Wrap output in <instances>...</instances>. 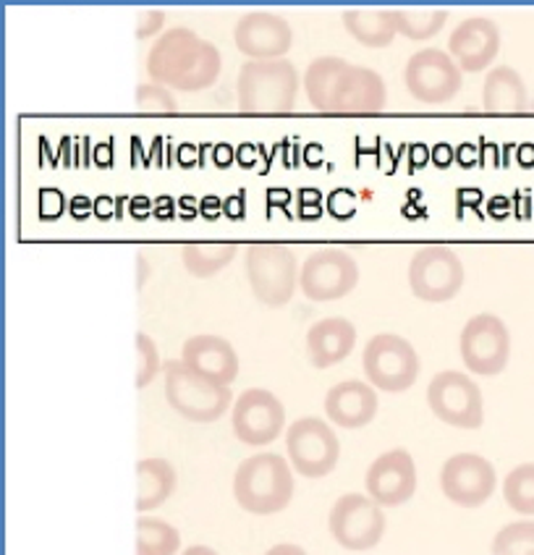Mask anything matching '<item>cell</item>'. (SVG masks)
<instances>
[{"label": "cell", "instance_id": "11", "mask_svg": "<svg viewBox=\"0 0 534 555\" xmlns=\"http://www.w3.org/2000/svg\"><path fill=\"white\" fill-rule=\"evenodd\" d=\"M464 264L454 249L443 244L422 247L408 262V286L412 294L422 301H448L461 292L464 286Z\"/></svg>", "mask_w": 534, "mask_h": 555}, {"label": "cell", "instance_id": "17", "mask_svg": "<svg viewBox=\"0 0 534 555\" xmlns=\"http://www.w3.org/2000/svg\"><path fill=\"white\" fill-rule=\"evenodd\" d=\"M364 485H367V495L382 508H395L406 503L417 490V466H414L412 453L406 448H393V451L377 456L369 464Z\"/></svg>", "mask_w": 534, "mask_h": 555}, {"label": "cell", "instance_id": "19", "mask_svg": "<svg viewBox=\"0 0 534 555\" xmlns=\"http://www.w3.org/2000/svg\"><path fill=\"white\" fill-rule=\"evenodd\" d=\"M388 105L386 81L367 66H351L343 72L333 94L330 113H380Z\"/></svg>", "mask_w": 534, "mask_h": 555}, {"label": "cell", "instance_id": "20", "mask_svg": "<svg viewBox=\"0 0 534 555\" xmlns=\"http://www.w3.org/2000/svg\"><path fill=\"white\" fill-rule=\"evenodd\" d=\"M181 362H184L188 370L220 383V386H231L238 377L236 349L220 336H207L205 333V336L186 338Z\"/></svg>", "mask_w": 534, "mask_h": 555}, {"label": "cell", "instance_id": "14", "mask_svg": "<svg viewBox=\"0 0 534 555\" xmlns=\"http://www.w3.org/2000/svg\"><path fill=\"white\" fill-rule=\"evenodd\" d=\"M498 485L495 466L480 453H454L440 469V490L451 503L477 508L490 501Z\"/></svg>", "mask_w": 534, "mask_h": 555}, {"label": "cell", "instance_id": "32", "mask_svg": "<svg viewBox=\"0 0 534 555\" xmlns=\"http://www.w3.org/2000/svg\"><path fill=\"white\" fill-rule=\"evenodd\" d=\"M162 370L157 344L147 333H136V388H147Z\"/></svg>", "mask_w": 534, "mask_h": 555}, {"label": "cell", "instance_id": "31", "mask_svg": "<svg viewBox=\"0 0 534 555\" xmlns=\"http://www.w3.org/2000/svg\"><path fill=\"white\" fill-rule=\"evenodd\" d=\"M493 555H534V519L503 527L493 540Z\"/></svg>", "mask_w": 534, "mask_h": 555}, {"label": "cell", "instance_id": "7", "mask_svg": "<svg viewBox=\"0 0 534 555\" xmlns=\"http://www.w3.org/2000/svg\"><path fill=\"white\" fill-rule=\"evenodd\" d=\"M427 403L440 422L461 430H477L485 422L482 390L469 375L458 370L438 372L427 388Z\"/></svg>", "mask_w": 534, "mask_h": 555}, {"label": "cell", "instance_id": "23", "mask_svg": "<svg viewBox=\"0 0 534 555\" xmlns=\"http://www.w3.org/2000/svg\"><path fill=\"white\" fill-rule=\"evenodd\" d=\"M482 108L487 113H524L530 108V90L517 68H490L482 85Z\"/></svg>", "mask_w": 534, "mask_h": 555}, {"label": "cell", "instance_id": "34", "mask_svg": "<svg viewBox=\"0 0 534 555\" xmlns=\"http://www.w3.org/2000/svg\"><path fill=\"white\" fill-rule=\"evenodd\" d=\"M140 18H142V24H140V29H136V37L144 40V37L155 35V31L162 27V18H166V14H162V11H142Z\"/></svg>", "mask_w": 534, "mask_h": 555}, {"label": "cell", "instance_id": "4", "mask_svg": "<svg viewBox=\"0 0 534 555\" xmlns=\"http://www.w3.org/2000/svg\"><path fill=\"white\" fill-rule=\"evenodd\" d=\"M162 377H166V401L188 422H218L234 401L229 386H220L210 377L188 370L181 359L162 362Z\"/></svg>", "mask_w": 534, "mask_h": 555}, {"label": "cell", "instance_id": "3", "mask_svg": "<svg viewBox=\"0 0 534 555\" xmlns=\"http://www.w3.org/2000/svg\"><path fill=\"white\" fill-rule=\"evenodd\" d=\"M299 98V72L291 61H247L236 79L242 113H291Z\"/></svg>", "mask_w": 534, "mask_h": 555}, {"label": "cell", "instance_id": "37", "mask_svg": "<svg viewBox=\"0 0 534 555\" xmlns=\"http://www.w3.org/2000/svg\"><path fill=\"white\" fill-rule=\"evenodd\" d=\"M84 207H87V199L84 197H77L74 199V216H84Z\"/></svg>", "mask_w": 534, "mask_h": 555}, {"label": "cell", "instance_id": "33", "mask_svg": "<svg viewBox=\"0 0 534 555\" xmlns=\"http://www.w3.org/2000/svg\"><path fill=\"white\" fill-rule=\"evenodd\" d=\"M136 108L142 113H175L179 111V103H175V98L171 94L168 87H160V85H142L140 90H136Z\"/></svg>", "mask_w": 534, "mask_h": 555}, {"label": "cell", "instance_id": "29", "mask_svg": "<svg viewBox=\"0 0 534 555\" xmlns=\"http://www.w3.org/2000/svg\"><path fill=\"white\" fill-rule=\"evenodd\" d=\"M181 547L179 529L162 519L142 516L136 521V551H147L149 555H175Z\"/></svg>", "mask_w": 534, "mask_h": 555}, {"label": "cell", "instance_id": "18", "mask_svg": "<svg viewBox=\"0 0 534 555\" xmlns=\"http://www.w3.org/2000/svg\"><path fill=\"white\" fill-rule=\"evenodd\" d=\"M500 53V29L493 18L469 16L454 29L448 40V55L467 74L485 72Z\"/></svg>", "mask_w": 534, "mask_h": 555}, {"label": "cell", "instance_id": "36", "mask_svg": "<svg viewBox=\"0 0 534 555\" xmlns=\"http://www.w3.org/2000/svg\"><path fill=\"white\" fill-rule=\"evenodd\" d=\"M181 555H218V553L212 551V547H207V545H192V547H186V551Z\"/></svg>", "mask_w": 534, "mask_h": 555}, {"label": "cell", "instance_id": "8", "mask_svg": "<svg viewBox=\"0 0 534 555\" xmlns=\"http://www.w3.org/2000/svg\"><path fill=\"white\" fill-rule=\"evenodd\" d=\"M286 451L301 477L320 479L336 469L341 443L328 422L320 416H301L286 430Z\"/></svg>", "mask_w": 534, "mask_h": 555}, {"label": "cell", "instance_id": "22", "mask_svg": "<svg viewBox=\"0 0 534 555\" xmlns=\"http://www.w3.org/2000/svg\"><path fill=\"white\" fill-rule=\"evenodd\" d=\"M356 346V327L346 318L317 320L307 333V354L312 367L328 370L333 364L343 362Z\"/></svg>", "mask_w": 534, "mask_h": 555}, {"label": "cell", "instance_id": "28", "mask_svg": "<svg viewBox=\"0 0 534 555\" xmlns=\"http://www.w3.org/2000/svg\"><path fill=\"white\" fill-rule=\"evenodd\" d=\"M395 22H399V35L414 42L432 40L448 22L445 9H395Z\"/></svg>", "mask_w": 534, "mask_h": 555}, {"label": "cell", "instance_id": "27", "mask_svg": "<svg viewBox=\"0 0 534 555\" xmlns=\"http://www.w3.org/2000/svg\"><path fill=\"white\" fill-rule=\"evenodd\" d=\"M236 251L234 242H188L181 249V260L194 278H210L229 268Z\"/></svg>", "mask_w": 534, "mask_h": 555}, {"label": "cell", "instance_id": "25", "mask_svg": "<svg viewBox=\"0 0 534 555\" xmlns=\"http://www.w3.org/2000/svg\"><path fill=\"white\" fill-rule=\"evenodd\" d=\"M136 479H140V495H136V508L153 511L160 508L175 493V469L166 459H142L136 464Z\"/></svg>", "mask_w": 534, "mask_h": 555}, {"label": "cell", "instance_id": "2", "mask_svg": "<svg viewBox=\"0 0 534 555\" xmlns=\"http://www.w3.org/2000/svg\"><path fill=\"white\" fill-rule=\"evenodd\" d=\"M234 495L244 511L257 516L278 514L294 498V472L278 453L244 459L234 475Z\"/></svg>", "mask_w": 534, "mask_h": 555}, {"label": "cell", "instance_id": "26", "mask_svg": "<svg viewBox=\"0 0 534 555\" xmlns=\"http://www.w3.org/2000/svg\"><path fill=\"white\" fill-rule=\"evenodd\" d=\"M346 68H349V63L338 59V55H323V59H314L310 63L304 74V92L314 111L330 113L333 94H336V87Z\"/></svg>", "mask_w": 534, "mask_h": 555}, {"label": "cell", "instance_id": "30", "mask_svg": "<svg viewBox=\"0 0 534 555\" xmlns=\"http://www.w3.org/2000/svg\"><path fill=\"white\" fill-rule=\"evenodd\" d=\"M503 498L519 516H534V462L519 464L503 482Z\"/></svg>", "mask_w": 534, "mask_h": 555}, {"label": "cell", "instance_id": "13", "mask_svg": "<svg viewBox=\"0 0 534 555\" xmlns=\"http://www.w3.org/2000/svg\"><path fill=\"white\" fill-rule=\"evenodd\" d=\"M360 283V264L343 249L312 251L301 264L299 288L312 301H336Z\"/></svg>", "mask_w": 534, "mask_h": 555}, {"label": "cell", "instance_id": "24", "mask_svg": "<svg viewBox=\"0 0 534 555\" xmlns=\"http://www.w3.org/2000/svg\"><path fill=\"white\" fill-rule=\"evenodd\" d=\"M341 18L346 31L364 48H388L399 35L395 11L388 9H349Z\"/></svg>", "mask_w": 534, "mask_h": 555}, {"label": "cell", "instance_id": "10", "mask_svg": "<svg viewBox=\"0 0 534 555\" xmlns=\"http://www.w3.org/2000/svg\"><path fill=\"white\" fill-rule=\"evenodd\" d=\"M330 534L346 551H373L386 534V514L369 495L346 493L333 503Z\"/></svg>", "mask_w": 534, "mask_h": 555}, {"label": "cell", "instance_id": "16", "mask_svg": "<svg viewBox=\"0 0 534 555\" xmlns=\"http://www.w3.org/2000/svg\"><path fill=\"white\" fill-rule=\"evenodd\" d=\"M234 42L249 61H281L291 50L294 31L273 11H249L236 22Z\"/></svg>", "mask_w": 534, "mask_h": 555}, {"label": "cell", "instance_id": "6", "mask_svg": "<svg viewBox=\"0 0 534 555\" xmlns=\"http://www.w3.org/2000/svg\"><path fill=\"white\" fill-rule=\"evenodd\" d=\"M364 375L373 388L386 393H404L419 377V354L404 336L377 333L364 346Z\"/></svg>", "mask_w": 534, "mask_h": 555}, {"label": "cell", "instance_id": "38", "mask_svg": "<svg viewBox=\"0 0 534 555\" xmlns=\"http://www.w3.org/2000/svg\"><path fill=\"white\" fill-rule=\"evenodd\" d=\"M136 555H149L147 551H136Z\"/></svg>", "mask_w": 534, "mask_h": 555}, {"label": "cell", "instance_id": "1", "mask_svg": "<svg viewBox=\"0 0 534 555\" xmlns=\"http://www.w3.org/2000/svg\"><path fill=\"white\" fill-rule=\"evenodd\" d=\"M220 68V50L186 27L168 29L147 53V77L153 85L175 92L207 90L218 81Z\"/></svg>", "mask_w": 534, "mask_h": 555}, {"label": "cell", "instance_id": "12", "mask_svg": "<svg viewBox=\"0 0 534 555\" xmlns=\"http://www.w3.org/2000/svg\"><path fill=\"white\" fill-rule=\"evenodd\" d=\"M404 81L414 100L425 105H443L461 90V68L445 50L425 48L408 59Z\"/></svg>", "mask_w": 534, "mask_h": 555}, {"label": "cell", "instance_id": "35", "mask_svg": "<svg viewBox=\"0 0 534 555\" xmlns=\"http://www.w3.org/2000/svg\"><path fill=\"white\" fill-rule=\"evenodd\" d=\"M265 555H307L304 547L294 545V542H281V545H273Z\"/></svg>", "mask_w": 534, "mask_h": 555}, {"label": "cell", "instance_id": "21", "mask_svg": "<svg viewBox=\"0 0 534 555\" xmlns=\"http://www.w3.org/2000/svg\"><path fill=\"white\" fill-rule=\"evenodd\" d=\"M377 403L380 401L373 386L362 380H343L325 396V412L343 430H360L375 420Z\"/></svg>", "mask_w": 534, "mask_h": 555}, {"label": "cell", "instance_id": "9", "mask_svg": "<svg viewBox=\"0 0 534 555\" xmlns=\"http://www.w3.org/2000/svg\"><path fill=\"white\" fill-rule=\"evenodd\" d=\"M458 351L469 372L495 377L508 367V359H511V333L498 314H474L464 325Z\"/></svg>", "mask_w": 534, "mask_h": 555}, {"label": "cell", "instance_id": "15", "mask_svg": "<svg viewBox=\"0 0 534 555\" xmlns=\"http://www.w3.org/2000/svg\"><path fill=\"white\" fill-rule=\"evenodd\" d=\"M231 427L247 446H268L286 427V409L281 399L265 388H249L236 399Z\"/></svg>", "mask_w": 534, "mask_h": 555}, {"label": "cell", "instance_id": "5", "mask_svg": "<svg viewBox=\"0 0 534 555\" xmlns=\"http://www.w3.org/2000/svg\"><path fill=\"white\" fill-rule=\"evenodd\" d=\"M299 262L291 249L275 242L247 247V275L251 294L265 307H286L299 286Z\"/></svg>", "mask_w": 534, "mask_h": 555}]
</instances>
